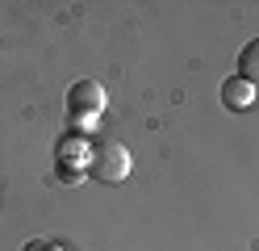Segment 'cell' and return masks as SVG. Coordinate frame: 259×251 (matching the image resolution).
<instances>
[{
	"mask_svg": "<svg viewBox=\"0 0 259 251\" xmlns=\"http://www.w3.org/2000/svg\"><path fill=\"white\" fill-rule=\"evenodd\" d=\"M88 172L96 180H109V184H117L130 176V151L121 142H96L88 151Z\"/></svg>",
	"mask_w": 259,
	"mask_h": 251,
	"instance_id": "obj_1",
	"label": "cell"
},
{
	"mask_svg": "<svg viewBox=\"0 0 259 251\" xmlns=\"http://www.w3.org/2000/svg\"><path fill=\"white\" fill-rule=\"evenodd\" d=\"M67 109L79 117V122H88V117H101L105 109V88L96 80H79L67 88Z\"/></svg>",
	"mask_w": 259,
	"mask_h": 251,
	"instance_id": "obj_2",
	"label": "cell"
},
{
	"mask_svg": "<svg viewBox=\"0 0 259 251\" xmlns=\"http://www.w3.org/2000/svg\"><path fill=\"white\" fill-rule=\"evenodd\" d=\"M255 92H259V88H251V84L238 80V76H230V80L222 84V100H226L230 109H247L251 100H255Z\"/></svg>",
	"mask_w": 259,
	"mask_h": 251,
	"instance_id": "obj_3",
	"label": "cell"
},
{
	"mask_svg": "<svg viewBox=\"0 0 259 251\" xmlns=\"http://www.w3.org/2000/svg\"><path fill=\"white\" fill-rule=\"evenodd\" d=\"M238 80H247L251 88H259V38H251L238 50Z\"/></svg>",
	"mask_w": 259,
	"mask_h": 251,
	"instance_id": "obj_4",
	"label": "cell"
}]
</instances>
